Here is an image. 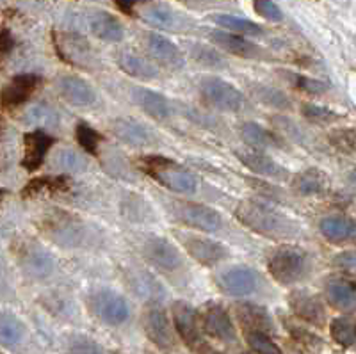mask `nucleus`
<instances>
[{"label": "nucleus", "instance_id": "nucleus-22", "mask_svg": "<svg viewBox=\"0 0 356 354\" xmlns=\"http://www.w3.org/2000/svg\"><path fill=\"white\" fill-rule=\"evenodd\" d=\"M324 298L340 312H353L356 303V287L353 280L332 278L324 283Z\"/></svg>", "mask_w": 356, "mask_h": 354}, {"label": "nucleus", "instance_id": "nucleus-12", "mask_svg": "<svg viewBox=\"0 0 356 354\" xmlns=\"http://www.w3.org/2000/svg\"><path fill=\"white\" fill-rule=\"evenodd\" d=\"M235 157L246 169H250L251 173L259 175V177L271 178V180H289L291 173L284 166L276 162L271 155H267L264 150L259 148H246V150H237Z\"/></svg>", "mask_w": 356, "mask_h": 354}, {"label": "nucleus", "instance_id": "nucleus-25", "mask_svg": "<svg viewBox=\"0 0 356 354\" xmlns=\"http://www.w3.org/2000/svg\"><path fill=\"white\" fill-rule=\"evenodd\" d=\"M47 226L54 241L59 244L77 246L82 239V226L79 223H73V216L66 212L54 214L52 218L47 219Z\"/></svg>", "mask_w": 356, "mask_h": 354}, {"label": "nucleus", "instance_id": "nucleus-34", "mask_svg": "<svg viewBox=\"0 0 356 354\" xmlns=\"http://www.w3.org/2000/svg\"><path fill=\"white\" fill-rule=\"evenodd\" d=\"M211 20L234 34H244V36H260V34H264V29L255 22L248 20V18L234 17V15H212Z\"/></svg>", "mask_w": 356, "mask_h": 354}, {"label": "nucleus", "instance_id": "nucleus-15", "mask_svg": "<svg viewBox=\"0 0 356 354\" xmlns=\"http://www.w3.org/2000/svg\"><path fill=\"white\" fill-rule=\"evenodd\" d=\"M289 306L296 317L310 326L323 328L326 322V308L323 301L308 290H292L289 296Z\"/></svg>", "mask_w": 356, "mask_h": 354}, {"label": "nucleus", "instance_id": "nucleus-42", "mask_svg": "<svg viewBox=\"0 0 356 354\" xmlns=\"http://www.w3.org/2000/svg\"><path fill=\"white\" fill-rule=\"evenodd\" d=\"M143 18L150 25L159 29H171L175 25V15L164 6L152 4L146 6L145 11H143Z\"/></svg>", "mask_w": 356, "mask_h": 354}, {"label": "nucleus", "instance_id": "nucleus-8", "mask_svg": "<svg viewBox=\"0 0 356 354\" xmlns=\"http://www.w3.org/2000/svg\"><path fill=\"white\" fill-rule=\"evenodd\" d=\"M171 322L175 333L182 338V342L191 349L202 346V324L200 314L195 306L187 301H175L171 306Z\"/></svg>", "mask_w": 356, "mask_h": 354}, {"label": "nucleus", "instance_id": "nucleus-41", "mask_svg": "<svg viewBox=\"0 0 356 354\" xmlns=\"http://www.w3.org/2000/svg\"><path fill=\"white\" fill-rule=\"evenodd\" d=\"M66 354H106L104 347L91 337L73 335L66 344Z\"/></svg>", "mask_w": 356, "mask_h": 354}, {"label": "nucleus", "instance_id": "nucleus-18", "mask_svg": "<svg viewBox=\"0 0 356 354\" xmlns=\"http://www.w3.org/2000/svg\"><path fill=\"white\" fill-rule=\"evenodd\" d=\"M57 91L70 105L75 107H91L97 102L93 86L77 75L61 77L57 82Z\"/></svg>", "mask_w": 356, "mask_h": 354}, {"label": "nucleus", "instance_id": "nucleus-48", "mask_svg": "<svg viewBox=\"0 0 356 354\" xmlns=\"http://www.w3.org/2000/svg\"><path fill=\"white\" fill-rule=\"evenodd\" d=\"M333 266L339 267L342 271H349L353 273L355 271V253L351 250L349 251H340L335 258H333Z\"/></svg>", "mask_w": 356, "mask_h": 354}, {"label": "nucleus", "instance_id": "nucleus-50", "mask_svg": "<svg viewBox=\"0 0 356 354\" xmlns=\"http://www.w3.org/2000/svg\"><path fill=\"white\" fill-rule=\"evenodd\" d=\"M200 349V354H222V353H219V351H216V349H212V347H207V346H200L198 347Z\"/></svg>", "mask_w": 356, "mask_h": 354}, {"label": "nucleus", "instance_id": "nucleus-27", "mask_svg": "<svg viewBox=\"0 0 356 354\" xmlns=\"http://www.w3.org/2000/svg\"><path fill=\"white\" fill-rule=\"evenodd\" d=\"M89 29H91L93 36L102 41H107V43H120L125 38V29H123L122 22L107 11L95 13L89 20Z\"/></svg>", "mask_w": 356, "mask_h": 354}, {"label": "nucleus", "instance_id": "nucleus-23", "mask_svg": "<svg viewBox=\"0 0 356 354\" xmlns=\"http://www.w3.org/2000/svg\"><path fill=\"white\" fill-rule=\"evenodd\" d=\"M319 230L323 237L332 244H348L355 241L356 226L348 216H326L321 219Z\"/></svg>", "mask_w": 356, "mask_h": 354}, {"label": "nucleus", "instance_id": "nucleus-35", "mask_svg": "<svg viewBox=\"0 0 356 354\" xmlns=\"http://www.w3.org/2000/svg\"><path fill=\"white\" fill-rule=\"evenodd\" d=\"M301 116L307 121H310V123H314V125H332V123H335V121L342 118L333 109H328L324 105L310 104V102L301 104Z\"/></svg>", "mask_w": 356, "mask_h": 354}, {"label": "nucleus", "instance_id": "nucleus-40", "mask_svg": "<svg viewBox=\"0 0 356 354\" xmlns=\"http://www.w3.org/2000/svg\"><path fill=\"white\" fill-rule=\"evenodd\" d=\"M244 335H246L248 346L251 347V351L255 354H284L278 347V344L269 337V333H264V331H248Z\"/></svg>", "mask_w": 356, "mask_h": 354}, {"label": "nucleus", "instance_id": "nucleus-49", "mask_svg": "<svg viewBox=\"0 0 356 354\" xmlns=\"http://www.w3.org/2000/svg\"><path fill=\"white\" fill-rule=\"evenodd\" d=\"M138 4L139 0H114V6L127 17H134V11H136V6Z\"/></svg>", "mask_w": 356, "mask_h": 354}, {"label": "nucleus", "instance_id": "nucleus-37", "mask_svg": "<svg viewBox=\"0 0 356 354\" xmlns=\"http://www.w3.org/2000/svg\"><path fill=\"white\" fill-rule=\"evenodd\" d=\"M25 267L29 273L36 276V278H44L49 276L54 269V260L49 253H44L41 250H33L25 257Z\"/></svg>", "mask_w": 356, "mask_h": 354}, {"label": "nucleus", "instance_id": "nucleus-52", "mask_svg": "<svg viewBox=\"0 0 356 354\" xmlns=\"http://www.w3.org/2000/svg\"><path fill=\"white\" fill-rule=\"evenodd\" d=\"M4 194H6V191L2 189V187H0V200H2V198H4Z\"/></svg>", "mask_w": 356, "mask_h": 354}, {"label": "nucleus", "instance_id": "nucleus-10", "mask_svg": "<svg viewBox=\"0 0 356 354\" xmlns=\"http://www.w3.org/2000/svg\"><path fill=\"white\" fill-rule=\"evenodd\" d=\"M184 250L187 251L193 260H196L203 267H214L230 257V251L225 244L214 239L195 237V235H182Z\"/></svg>", "mask_w": 356, "mask_h": 354}, {"label": "nucleus", "instance_id": "nucleus-32", "mask_svg": "<svg viewBox=\"0 0 356 354\" xmlns=\"http://www.w3.org/2000/svg\"><path fill=\"white\" fill-rule=\"evenodd\" d=\"M118 65L122 68L123 73L134 79H143V81H150L159 77V70L155 68L152 63L145 59V57L138 56L132 52H122L118 57Z\"/></svg>", "mask_w": 356, "mask_h": 354}, {"label": "nucleus", "instance_id": "nucleus-38", "mask_svg": "<svg viewBox=\"0 0 356 354\" xmlns=\"http://www.w3.org/2000/svg\"><path fill=\"white\" fill-rule=\"evenodd\" d=\"M75 137H77V143L82 150H84L88 155H98V148H100L102 136L93 129L91 125H88L86 121H81L75 127Z\"/></svg>", "mask_w": 356, "mask_h": 354}, {"label": "nucleus", "instance_id": "nucleus-4", "mask_svg": "<svg viewBox=\"0 0 356 354\" xmlns=\"http://www.w3.org/2000/svg\"><path fill=\"white\" fill-rule=\"evenodd\" d=\"M200 95L207 105L222 113H241L248 109V98L239 88L219 77H207L200 82Z\"/></svg>", "mask_w": 356, "mask_h": 354}, {"label": "nucleus", "instance_id": "nucleus-19", "mask_svg": "<svg viewBox=\"0 0 356 354\" xmlns=\"http://www.w3.org/2000/svg\"><path fill=\"white\" fill-rule=\"evenodd\" d=\"M212 43H216L219 49L232 56L243 57V59H259L262 56V49L253 41L246 40L241 34L228 33V31H211L209 33Z\"/></svg>", "mask_w": 356, "mask_h": 354}, {"label": "nucleus", "instance_id": "nucleus-46", "mask_svg": "<svg viewBox=\"0 0 356 354\" xmlns=\"http://www.w3.org/2000/svg\"><path fill=\"white\" fill-rule=\"evenodd\" d=\"M59 164L63 166L65 169H72V171H81V169H84L82 166H84V161L81 159V155H79L77 152H73V150H65V152L59 155Z\"/></svg>", "mask_w": 356, "mask_h": 354}, {"label": "nucleus", "instance_id": "nucleus-26", "mask_svg": "<svg viewBox=\"0 0 356 354\" xmlns=\"http://www.w3.org/2000/svg\"><path fill=\"white\" fill-rule=\"evenodd\" d=\"M146 41H148V50L157 59V63L170 66V68H180L184 65V56L180 49L173 41L168 40L166 36H162L159 33H152L148 34Z\"/></svg>", "mask_w": 356, "mask_h": 354}, {"label": "nucleus", "instance_id": "nucleus-31", "mask_svg": "<svg viewBox=\"0 0 356 354\" xmlns=\"http://www.w3.org/2000/svg\"><path fill=\"white\" fill-rule=\"evenodd\" d=\"M250 93L257 98L262 105L276 111H291L294 102L285 91L269 84H251Z\"/></svg>", "mask_w": 356, "mask_h": 354}, {"label": "nucleus", "instance_id": "nucleus-36", "mask_svg": "<svg viewBox=\"0 0 356 354\" xmlns=\"http://www.w3.org/2000/svg\"><path fill=\"white\" fill-rule=\"evenodd\" d=\"M330 331H332V338L344 349H351L355 346V322L348 317L333 319L330 324Z\"/></svg>", "mask_w": 356, "mask_h": 354}, {"label": "nucleus", "instance_id": "nucleus-44", "mask_svg": "<svg viewBox=\"0 0 356 354\" xmlns=\"http://www.w3.org/2000/svg\"><path fill=\"white\" fill-rule=\"evenodd\" d=\"M253 4H255V11L259 17L266 18L269 22L284 20V11L273 0H253Z\"/></svg>", "mask_w": 356, "mask_h": 354}, {"label": "nucleus", "instance_id": "nucleus-1", "mask_svg": "<svg viewBox=\"0 0 356 354\" xmlns=\"http://www.w3.org/2000/svg\"><path fill=\"white\" fill-rule=\"evenodd\" d=\"M235 218L253 234L271 241H291L301 234L294 219L257 200H244L235 209Z\"/></svg>", "mask_w": 356, "mask_h": 354}, {"label": "nucleus", "instance_id": "nucleus-21", "mask_svg": "<svg viewBox=\"0 0 356 354\" xmlns=\"http://www.w3.org/2000/svg\"><path fill=\"white\" fill-rule=\"evenodd\" d=\"M235 315H237V321L241 322L244 333H248V331L271 333L275 330L271 314L264 306L255 305V303H237L235 305Z\"/></svg>", "mask_w": 356, "mask_h": 354}, {"label": "nucleus", "instance_id": "nucleus-20", "mask_svg": "<svg viewBox=\"0 0 356 354\" xmlns=\"http://www.w3.org/2000/svg\"><path fill=\"white\" fill-rule=\"evenodd\" d=\"M134 102L139 105V109L155 121H164L171 116V104L166 97L159 91H154L145 86L132 88Z\"/></svg>", "mask_w": 356, "mask_h": 354}, {"label": "nucleus", "instance_id": "nucleus-14", "mask_svg": "<svg viewBox=\"0 0 356 354\" xmlns=\"http://www.w3.org/2000/svg\"><path fill=\"white\" fill-rule=\"evenodd\" d=\"M200 324H202V331L219 342L232 344L237 340V330L225 306L216 305V303L207 306L200 317Z\"/></svg>", "mask_w": 356, "mask_h": 354}, {"label": "nucleus", "instance_id": "nucleus-5", "mask_svg": "<svg viewBox=\"0 0 356 354\" xmlns=\"http://www.w3.org/2000/svg\"><path fill=\"white\" fill-rule=\"evenodd\" d=\"M88 306L91 314L107 326H122L130 317L129 301L122 294L109 289L91 292L88 298Z\"/></svg>", "mask_w": 356, "mask_h": 354}, {"label": "nucleus", "instance_id": "nucleus-30", "mask_svg": "<svg viewBox=\"0 0 356 354\" xmlns=\"http://www.w3.org/2000/svg\"><path fill=\"white\" fill-rule=\"evenodd\" d=\"M27 338V326L22 319L9 312H0V346L6 349H17Z\"/></svg>", "mask_w": 356, "mask_h": 354}, {"label": "nucleus", "instance_id": "nucleus-24", "mask_svg": "<svg viewBox=\"0 0 356 354\" xmlns=\"http://www.w3.org/2000/svg\"><path fill=\"white\" fill-rule=\"evenodd\" d=\"M291 186L300 196H323L330 189V178L321 169L308 168L292 178Z\"/></svg>", "mask_w": 356, "mask_h": 354}, {"label": "nucleus", "instance_id": "nucleus-6", "mask_svg": "<svg viewBox=\"0 0 356 354\" xmlns=\"http://www.w3.org/2000/svg\"><path fill=\"white\" fill-rule=\"evenodd\" d=\"M143 330L155 347L171 351L177 347V333L168 312L161 305L150 306L143 317Z\"/></svg>", "mask_w": 356, "mask_h": 354}, {"label": "nucleus", "instance_id": "nucleus-2", "mask_svg": "<svg viewBox=\"0 0 356 354\" xmlns=\"http://www.w3.org/2000/svg\"><path fill=\"white\" fill-rule=\"evenodd\" d=\"M138 164L143 169V173L154 178L157 184L166 187L171 193L195 194L198 191L196 175L173 159L152 153V155H143Z\"/></svg>", "mask_w": 356, "mask_h": 354}, {"label": "nucleus", "instance_id": "nucleus-16", "mask_svg": "<svg viewBox=\"0 0 356 354\" xmlns=\"http://www.w3.org/2000/svg\"><path fill=\"white\" fill-rule=\"evenodd\" d=\"M56 145V137L50 136L44 130L36 129L33 132H27L24 136V159H22V168L27 171H38L43 166L44 159Z\"/></svg>", "mask_w": 356, "mask_h": 354}, {"label": "nucleus", "instance_id": "nucleus-13", "mask_svg": "<svg viewBox=\"0 0 356 354\" xmlns=\"http://www.w3.org/2000/svg\"><path fill=\"white\" fill-rule=\"evenodd\" d=\"M218 287L221 292L232 298H246L259 287V274L248 266L230 267L218 276Z\"/></svg>", "mask_w": 356, "mask_h": 354}, {"label": "nucleus", "instance_id": "nucleus-45", "mask_svg": "<svg viewBox=\"0 0 356 354\" xmlns=\"http://www.w3.org/2000/svg\"><path fill=\"white\" fill-rule=\"evenodd\" d=\"M193 56L198 63H202L203 66H218V65H225V61L222 57L219 56L216 50L207 49V47H202V45H196L195 49H193Z\"/></svg>", "mask_w": 356, "mask_h": 354}, {"label": "nucleus", "instance_id": "nucleus-53", "mask_svg": "<svg viewBox=\"0 0 356 354\" xmlns=\"http://www.w3.org/2000/svg\"><path fill=\"white\" fill-rule=\"evenodd\" d=\"M0 134H2V120H0Z\"/></svg>", "mask_w": 356, "mask_h": 354}, {"label": "nucleus", "instance_id": "nucleus-33", "mask_svg": "<svg viewBox=\"0 0 356 354\" xmlns=\"http://www.w3.org/2000/svg\"><path fill=\"white\" fill-rule=\"evenodd\" d=\"M278 73L284 77L292 88L301 91V93L308 95V97H321V95L328 93L330 88H332L328 82L321 81V79H312V77L301 75V73L287 72V70H280Z\"/></svg>", "mask_w": 356, "mask_h": 354}, {"label": "nucleus", "instance_id": "nucleus-17", "mask_svg": "<svg viewBox=\"0 0 356 354\" xmlns=\"http://www.w3.org/2000/svg\"><path fill=\"white\" fill-rule=\"evenodd\" d=\"M237 130H239V136L243 137V141L248 143L251 148H259V150L287 148V141H285L284 136H280V134L259 125V123H255V121H243V123H239Z\"/></svg>", "mask_w": 356, "mask_h": 354}, {"label": "nucleus", "instance_id": "nucleus-29", "mask_svg": "<svg viewBox=\"0 0 356 354\" xmlns=\"http://www.w3.org/2000/svg\"><path fill=\"white\" fill-rule=\"evenodd\" d=\"M114 136L129 146H136V148H143L152 143L150 130L145 125L138 123L134 120H116L111 125Z\"/></svg>", "mask_w": 356, "mask_h": 354}, {"label": "nucleus", "instance_id": "nucleus-43", "mask_svg": "<svg viewBox=\"0 0 356 354\" xmlns=\"http://www.w3.org/2000/svg\"><path fill=\"white\" fill-rule=\"evenodd\" d=\"M25 118L29 123H38V125H54L59 121V114L56 113V109L47 104L34 105Z\"/></svg>", "mask_w": 356, "mask_h": 354}, {"label": "nucleus", "instance_id": "nucleus-7", "mask_svg": "<svg viewBox=\"0 0 356 354\" xmlns=\"http://www.w3.org/2000/svg\"><path fill=\"white\" fill-rule=\"evenodd\" d=\"M175 218L182 225L205 234H216L222 228L221 214L216 209L195 202H180L175 209Z\"/></svg>", "mask_w": 356, "mask_h": 354}, {"label": "nucleus", "instance_id": "nucleus-28", "mask_svg": "<svg viewBox=\"0 0 356 354\" xmlns=\"http://www.w3.org/2000/svg\"><path fill=\"white\" fill-rule=\"evenodd\" d=\"M70 191V178L66 175H49V177H36L25 184L22 189V196L24 198H36L41 194L52 196V194H63Z\"/></svg>", "mask_w": 356, "mask_h": 354}, {"label": "nucleus", "instance_id": "nucleus-9", "mask_svg": "<svg viewBox=\"0 0 356 354\" xmlns=\"http://www.w3.org/2000/svg\"><path fill=\"white\" fill-rule=\"evenodd\" d=\"M43 79L36 73H20L15 75L4 88L0 89V109L15 111L27 104L38 88L41 86Z\"/></svg>", "mask_w": 356, "mask_h": 354}, {"label": "nucleus", "instance_id": "nucleus-51", "mask_svg": "<svg viewBox=\"0 0 356 354\" xmlns=\"http://www.w3.org/2000/svg\"><path fill=\"white\" fill-rule=\"evenodd\" d=\"M180 2H184V4H189V6H195V4H198V2H202V0H180Z\"/></svg>", "mask_w": 356, "mask_h": 354}, {"label": "nucleus", "instance_id": "nucleus-3", "mask_svg": "<svg viewBox=\"0 0 356 354\" xmlns=\"http://www.w3.org/2000/svg\"><path fill=\"white\" fill-rule=\"evenodd\" d=\"M267 273L280 285H296L310 274L312 260L307 250L294 244H280L269 250L266 258Z\"/></svg>", "mask_w": 356, "mask_h": 354}, {"label": "nucleus", "instance_id": "nucleus-11", "mask_svg": "<svg viewBox=\"0 0 356 354\" xmlns=\"http://www.w3.org/2000/svg\"><path fill=\"white\" fill-rule=\"evenodd\" d=\"M143 255L150 264H154L159 269L168 271V273H175V271L182 269L184 266V257L177 246L161 235L146 239L143 244Z\"/></svg>", "mask_w": 356, "mask_h": 354}, {"label": "nucleus", "instance_id": "nucleus-47", "mask_svg": "<svg viewBox=\"0 0 356 354\" xmlns=\"http://www.w3.org/2000/svg\"><path fill=\"white\" fill-rule=\"evenodd\" d=\"M15 47H17V40L11 34V31L0 27V59L8 57L15 50Z\"/></svg>", "mask_w": 356, "mask_h": 354}, {"label": "nucleus", "instance_id": "nucleus-39", "mask_svg": "<svg viewBox=\"0 0 356 354\" xmlns=\"http://www.w3.org/2000/svg\"><path fill=\"white\" fill-rule=\"evenodd\" d=\"M328 143L337 150L339 153L344 155H353L355 153V129L353 127H340V129H333L328 134Z\"/></svg>", "mask_w": 356, "mask_h": 354}]
</instances>
